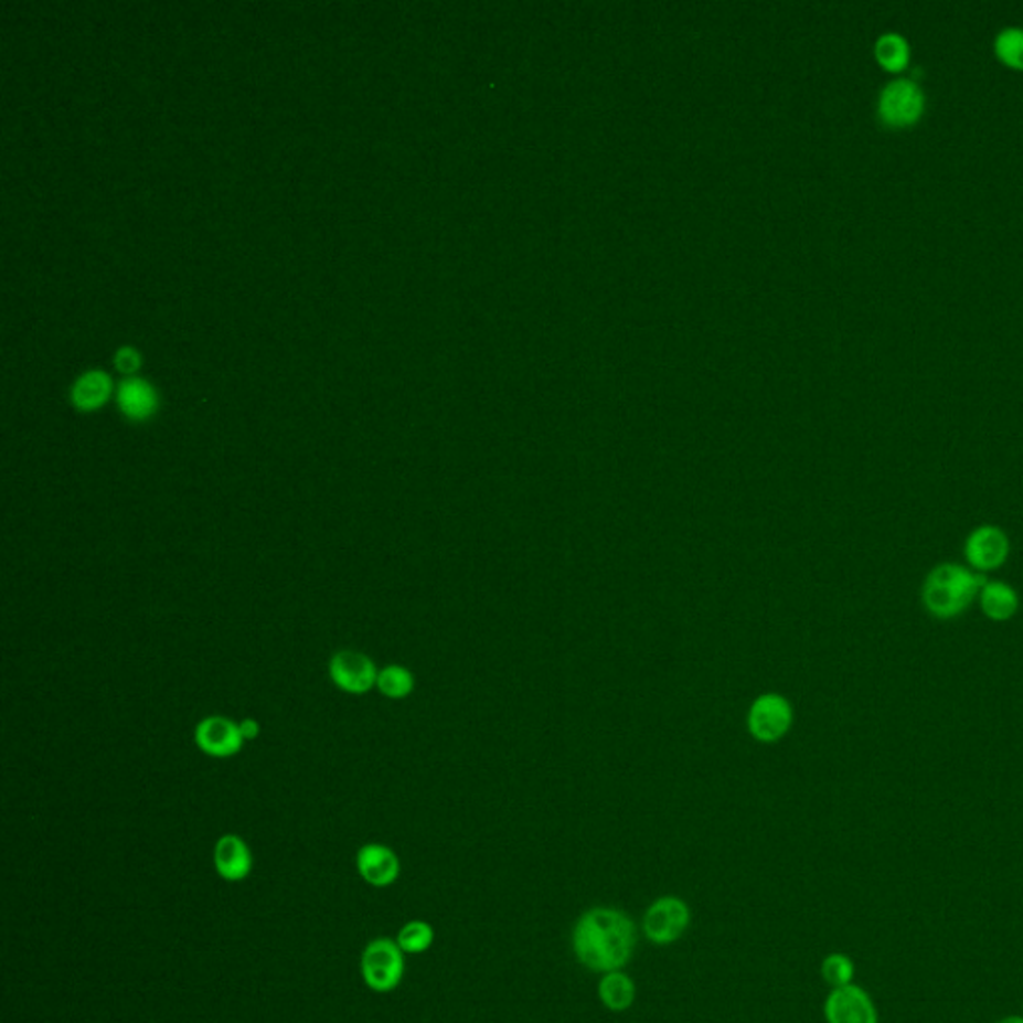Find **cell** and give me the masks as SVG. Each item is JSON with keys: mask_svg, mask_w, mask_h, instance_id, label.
<instances>
[{"mask_svg": "<svg viewBox=\"0 0 1023 1023\" xmlns=\"http://www.w3.org/2000/svg\"><path fill=\"white\" fill-rule=\"evenodd\" d=\"M359 874L369 886L388 887L401 876V860L384 844L362 845L356 854Z\"/></svg>", "mask_w": 1023, "mask_h": 1023, "instance_id": "obj_11", "label": "cell"}, {"mask_svg": "<svg viewBox=\"0 0 1023 1023\" xmlns=\"http://www.w3.org/2000/svg\"><path fill=\"white\" fill-rule=\"evenodd\" d=\"M238 726H241V732H243L244 742L256 739L258 738V734H260V724H258L254 717H246Z\"/></svg>", "mask_w": 1023, "mask_h": 1023, "instance_id": "obj_23", "label": "cell"}, {"mask_svg": "<svg viewBox=\"0 0 1023 1023\" xmlns=\"http://www.w3.org/2000/svg\"><path fill=\"white\" fill-rule=\"evenodd\" d=\"M998 1023H1023V1015H1008V1017H1003V1020H1000Z\"/></svg>", "mask_w": 1023, "mask_h": 1023, "instance_id": "obj_24", "label": "cell"}, {"mask_svg": "<svg viewBox=\"0 0 1023 1023\" xmlns=\"http://www.w3.org/2000/svg\"><path fill=\"white\" fill-rule=\"evenodd\" d=\"M995 53L1003 63L1023 68V29H1005L995 39Z\"/></svg>", "mask_w": 1023, "mask_h": 1023, "instance_id": "obj_21", "label": "cell"}, {"mask_svg": "<svg viewBox=\"0 0 1023 1023\" xmlns=\"http://www.w3.org/2000/svg\"><path fill=\"white\" fill-rule=\"evenodd\" d=\"M414 674L404 665L391 664L379 672L376 688L382 696L391 700H404L414 692Z\"/></svg>", "mask_w": 1023, "mask_h": 1023, "instance_id": "obj_17", "label": "cell"}, {"mask_svg": "<svg viewBox=\"0 0 1023 1023\" xmlns=\"http://www.w3.org/2000/svg\"><path fill=\"white\" fill-rule=\"evenodd\" d=\"M118 406L130 420H147L157 411V394L145 381L130 379L118 388Z\"/></svg>", "mask_w": 1023, "mask_h": 1023, "instance_id": "obj_14", "label": "cell"}, {"mask_svg": "<svg viewBox=\"0 0 1023 1023\" xmlns=\"http://www.w3.org/2000/svg\"><path fill=\"white\" fill-rule=\"evenodd\" d=\"M404 951L396 939L376 938L366 944L360 958L362 980L372 992L388 993L401 985L404 978Z\"/></svg>", "mask_w": 1023, "mask_h": 1023, "instance_id": "obj_3", "label": "cell"}, {"mask_svg": "<svg viewBox=\"0 0 1023 1023\" xmlns=\"http://www.w3.org/2000/svg\"><path fill=\"white\" fill-rule=\"evenodd\" d=\"M985 576L956 562H944L928 572L921 584V604L929 616L950 622L970 610L980 596Z\"/></svg>", "mask_w": 1023, "mask_h": 1023, "instance_id": "obj_2", "label": "cell"}, {"mask_svg": "<svg viewBox=\"0 0 1023 1023\" xmlns=\"http://www.w3.org/2000/svg\"><path fill=\"white\" fill-rule=\"evenodd\" d=\"M330 678L342 692L352 696H362L376 688L379 670L374 660L356 650H340L330 660Z\"/></svg>", "mask_w": 1023, "mask_h": 1023, "instance_id": "obj_6", "label": "cell"}, {"mask_svg": "<svg viewBox=\"0 0 1023 1023\" xmlns=\"http://www.w3.org/2000/svg\"><path fill=\"white\" fill-rule=\"evenodd\" d=\"M574 953L588 970L610 973L630 961L636 929L630 918L612 907H594L574 928Z\"/></svg>", "mask_w": 1023, "mask_h": 1023, "instance_id": "obj_1", "label": "cell"}, {"mask_svg": "<svg viewBox=\"0 0 1023 1023\" xmlns=\"http://www.w3.org/2000/svg\"><path fill=\"white\" fill-rule=\"evenodd\" d=\"M194 742L211 758H233L244 748L241 726L224 716L204 717L194 729Z\"/></svg>", "mask_w": 1023, "mask_h": 1023, "instance_id": "obj_9", "label": "cell"}, {"mask_svg": "<svg viewBox=\"0 0 1023 1023\" xmlns=\"http://www.w3.org/2000/svg\"><path fill=\"white\" fill-rule=\"evenodd\" d=\"M216 874L226 882H243L253 872L251 848L236 833H224L214 845Z\"/></svg>", "mask_w": 1023, "mask_h": 1023, "instance_id": "obj_12", "label": "cell"}, {"mask_svg": "<svg viewBox=\"0 0 1023 1023\" xmlns=\"http://www.w3.org/2000/svg\"><path fill=\"white\" fill-rule=\"evenodd\" d=\"M113 391L110 379L100 370H90L83 374L73 388L74 406L78 411H96L100 408Z\"/></svg>", "mask_w": 1023, "mask_h": 1023, "instance_id": "obj_15", "label": "cell"}, {"mask_svg": "<svg viewBox=\"0 0 1023 1023\" xmlns=\"http://www.w3.org/2000/svg\"><path fill=\"white\" fill-rule=\"evenodd\" d=\"M978 600L983 616L995 624L1010 622L1022 606L1017 590L1002 580H985Z\"/></svg>", "mask_w": 1023, "mask_h": 1023, "instance_id": "obj_13", "label": "cell"}, {"mask_svg": "<svg viewBox=\"0 0 1023 1023\" xmlns=\"http://www.w3.org/2000/svg\"><path fill=\"white\" fill-rule=\"evenodd\" d=\"M690 907L680 897L664 896L656 899L643 916V931L658 946L674 944L682 938L690 926Z\"/></svg>", "mask_w": 1023, "mask_h": 1023, "instance_id": "obj_5", "label": "cell"}, {"mask_svg": "<svg viewBox=\"0 0 1023 1023\" xmlns=\"http://www.w3.org/2000/svg\"><path fill=\"white\" fill-rule=\"evenodd\" d=\"M854 961L850 960L845 953H830L822 963L823 980L835 988H845L854 980Z\"/></svg>", "mask_w": 1023, "mask_h": 1023, "instance_id": "obj_20", "label": "cell"}, {"mask_svg": "<svg viewBox=\"0 0 1023 1023\" xmlns=\"http://www.w3.org/2000/svg\"><path fill=\"white\" fill-rule=\"evenodd\" d=\"M396 944L404 953H424L430 950L434 944V929L428 921L412 919L402 926Z\"/></svg>", "mask_w": 1023, "mask_h": 1023, "instance_id": "obj_18", "label": "cell"}, {"mask_svg": "<svg viewBox=\"0 0 1023 1023\" xmlns=\"http://www.w3.org/2000/svg\"><path fill=\"white\" fill-rule=\"evenodd\" d=\"M828 1023H877L876 1005L860 985L835 988L823 1003Z\"/></svg>", "mask_w": 1023, "mask_h": 1023, "instance_id": "obj_8", "label": "cell"}, {"mask_svg": "<svg viewBox=\"0 0 1023 1023\" xmlns=\"http://www.w3.org/2000/svg\"><path fill=\"white\" fill-rule=\"evenodd\" d=\"M1012 542L1003 528L995 524H981L971 530L963 544V556L968 560V568L978 572L981 576L990 572L1000 571L1010 560Z\"/></svg>", "mask_w": 1023, "mask_h": 1023, "instance_id": "obj_4", "label": "cell"}, {"mask_svg": "<svg viewBox=\"0 0 1023 1023\" xmlns=\"http://www.w3.org/2000/svg\"><path fill=\"white\" fill-rule=\"evenodd\" d=\"M876 56L887 71H899L909 61V46L904 36L896 32H886L880 36L876 44Z\"/></svg>", "mask_w": 1023, "mask_h": 1023, "instance_id": "obj_19", "label": "cell"}, {"mask_svg": "<svg viewBox=\"0 0 1023 1023\" xmlns=\"http://www.w3.org/2000/svg\"><path fill=\"white\" fill-rule=\"evenodd\" d=\"M924 110V95L912 78H897L880 95V117L892 127H906L918 120Z\"/></svg>", "mask_w": 1023, "mask_h": 1023, "instance_id": "obj_7", "label": "cell"}, {"mask_svg": "<svg viewBox=\"0 0 1023 1023\" xmlns=\"http://www.w3.org/2000/svg\"><path fill=\"white\" fill-rule=\"evenodd\" d=\"M115 362H117V369L120 372H135L140 364V359H138V352L135 349H120L115 356Z\"/></svg>", "mask_w": 1023, "mask_h": 1023, "instance_id": "obj_22", "label": "cell"}, {"mask_svg": "<svg viewBox=\"0 0 1023 1023\" xmlns=\"http://www.w3.org/2000/svg\"><path fill=\"white\" fill-rule=\"evenodd\" d=\"M598 993H600L601 1003L610 1012H626L628 1008H632L633 1000H636V985L622 970L610 971L601 976Z\"/></svg>", "mask_w": 1023, "mask_h": 1023, "instance_id": "obj_16", "label": "cell"}, {"mask_svg": "<svg viewBox=\"0 0 1023 1023\" xmlns=\"http://www.w3.org/2000/svg\"><path fill=\"white\" fill-rule=\"evenodd\" d=\"M791 726V706L781 696H761L749 710V732L761 742L780 739Z\"/></svg>", "mask_w": 1023, "mask_h": 1023, "instance_id": "obj_10", "label": "cell"}]
</instances>
